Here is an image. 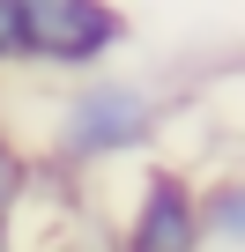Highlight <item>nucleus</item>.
<instances>
[{
  "label": "nucleus",
  "instance_id": "4",
  "mask_svg": "<svg viewBox=\"0 0 245 252\" xmlns=\"http://www.w3.org/2000/svg\"><path fill=\"white\" fill-rule=\"evenodd\" d=\"M201 245L208 252H245V186L238 178L201 186Z\"/></svg>",
  "mask_w": 245,
  "mask_h": 252
},
{
  "label": "nucleus",
  "instance_id": "1",
  "mask_svg": "<svg viewBox=\"0 0 245 252\" xmlns=\"http://www.w3.org/2000/svg\"><path fill=\"white\" fill-rule=\"evenodd\" d=\"M164 89L141 82V74H111V67H89L60 89L52 104V134H45V156L52 171L82 178V171H104V163H127V156H149L164 141Z\"/></svg>",
  "mask_w": 245,
  "mask_h": 252
},
{
  "label": "nucleus",
  "instance_id": "3",
  "mask_svg": "<svg viewBox=\"0 0 245 252\" xmlns=\"http://www.w3.org/2000/svg\"><path fill=\"white\" fill-rule=\"evenodd\" d=\"M111 252H208L201 245V178L178 163H141L134 215Z\"/></svg>",
  "mask_w": 245,
  "mask_h": 252
},
{
  "label": "nucleus",
  "instance_id": "7",
  "mask_svg": "<svg viewBox=\"0 0 245 252\" xmlns=\"http://www.w3.org/2000/svg\"><path fill=\"white\" fill-rule=\"evenodd\" d=\"M0 252H23V237H15V230H0Z\"/></svg>",
  "mask_w": 245,
  "mask_h": 252
},
{
  "label": "nucleus",
  "instance_id": "5",
  "mask_svg": "<svg viewBox=\"0 0 245 252\" xmlns=\"http://www.w3.org/2000/svg\"><path fill=\"white\" fill-rule=\"evenodd\" d=\"M30 186H37V156L0 126V230H15L23 208H30Z\"/></svg>",
  "mask_w": 245,
  "mask_h": 252
},
{
  "label": "nucleus",
  "instance_id": "2",
  "mask_svg": "<svg viewBox=\"0 0 245 252\" xmlns=\"http://www.w3.org/2000/svg\"><path fill=\"white\" fill-rule=\"evenodd\" d=\"M134 23L119 0H30V67L89 74L111 52H127Z\"/></svg>",
  "mask_w": 245,
  "mask_h": 252
},
{
  "label": "nucleus",
  "instance_id": "6",
  "mask_svg": "<svg viewBox=\"0 0 245 252\" xmlns=\"http://www.w3.org/2000/svg\"><path fill=\"white\" fill-rule=\"evenodd\" d=\"M30 67V0H0V74Z\"/></svg>",
  "mask_w": 245,
  "mask_h": 252
}]
</instances>
